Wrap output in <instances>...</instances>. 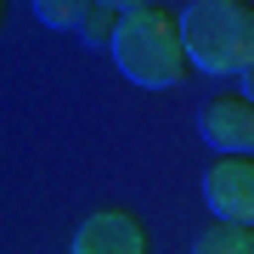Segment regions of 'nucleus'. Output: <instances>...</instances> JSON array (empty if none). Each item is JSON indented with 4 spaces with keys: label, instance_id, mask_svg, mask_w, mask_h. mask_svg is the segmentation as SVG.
Instances as JSON below:
<instances>
[{
    "label": "nucleus",
    "instance_id": "nucleus-1",
    "mask_svg": "<svg viewBox=\"0 0 254 254\" xmlns=\"http://www.w3.org/2000/svg\"><path fill=\"white\" fill-rule=\"evenodd\" d=\"M113 68L141 91H175L187 85V46H181V11L158 6V0H130L119 11V34H113Z\"/></svg>",
    "mask_w": 254,
    "mask_h": 254
},
{
    "label": "nucleus",
    "instance_id": "nucleus-2",
    "mask_svg": "<svg viewBox=\"0 0 254 254\" xmlns=\"http://www.w3.org/2000/svg\"><path fill=\"white\" fill-rule=\"evenodd\" d=\"M181 11V46L192 73L243 79L254 68V6L249 0H192Z\"/></svg>",
    "mask_w": 254,
    "mask_h": 254
},
{
    "label": "nucleus",
    "instance_id": "nucleus-3",
    "mask_svg": "<svg viewBox=\"0 0 254 254\" xmlns=\"http://www.w3.org/2000/svg\"><path fill=\"white\" fill-rule=\"evenodd\" d=\"M203 203L209 220L254 232V158H215L203 170Z\"/></svg>",
    "mask_w": 254,
    "mask_h": 254
},
{
    "label": "nucleus",
    "instance_id": "nucleus-4",
    "mask_svg": "<svg viewBox=\"0 0 254 254\" xmlns=\"http://www.w3.org/2000/svg\"><path fill=\"white\" fill-rule=\"evenodd\" d=\"M198 136L220 158H254V108L243 96H215L198 108Z\"/></svg>",
    "mask_w": 254,
    "mask_h": 254
},
{
    "label": "nucleus",
    "instance_id": "nucleus-5",
    "mask_svg": "<svg viewBox=\"0 0 254 254\" xmlns=\"http://www.w3.org/2000/svg\"><path fill=\"white\" fill-rule=\"evenodd\" d=\"M68 243L73 254H147V226L130 209H96L79 220V232Z\"/></svg>",
    "mask_w": 254,
    "mask_h": 254
},
{
    "label": "nucleus",
    "instance_id": "nucleus-6",
    "mask_svg": "<svg viewBox=\"0 0 254 254\" xmlns=\"http://www.w3.org/2000/svg\"><path fill=\"white\" fill-rule=\"evenodd\" d=\"M187 254H254V232L249 226H220V220H209V226L192 237Z\"/></svg>",
    "mask_w": 254,
    "mask_h": 254
},
{
    "label": "nucleus",
    "instance_id": "nucleus-7",
    "mask_svg": "<svg viewBox=\"0 0 254 254\" xmlns=\"http://www.w3.org/2000/svg\"><path fill=\"white\" fill-rule=\"evenodd\" d=\"M119 0H85V23H79V40L85 46H96V51H108L113 46V34H119Z\"/></svg>",
    "mask_w": 254,
    "mask_h": 254
},
{
    "label": "nucleus",
    "instance_id": "nucleus-8",
    "mask_svg": "<svg viewBox=\"0 0 254 254\" xmlns=\"http://www.w3.org/2000/svg\"><path fill=\"white\" fill-rule=\"evenodd\" d=\"M28 11H34L46 28H57V34H79V23H85V6H79V0H34Z\"/></svg>",
    "mask_w": 254,
    "mask_h": 254
},
{
    "label": "nucleus",
    "instance_id": "nucleus-9",
    "mask_svg": "<svg viewBox=\"0 0 254 254\" xmlns=\"http://www.w3.org/2000/svg\"><path fill=\"white\" fill-rule=\"evenodd\" d=\"M237 96H243V102H249V108H254V68L243 73V79H237Z\"/></svg>",
    "mask_w": 254,
    "mask_h": 254
},
{
    "label": "nucleus",
    "instance_id": "nucleus-10",
    "mask_svg": "<svg viewBox=\"0 0 254 254\" xmlns=\"http://www.w3.org/2000/svg\"><path fill=\"white\" fill-rule=\"evenodd\" d=\"M0 23H6V0H0Z\"/></svg>",
    "mask_w": 254,
    "mask_h": 254
}]
</instances>
